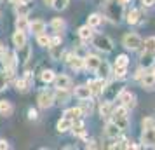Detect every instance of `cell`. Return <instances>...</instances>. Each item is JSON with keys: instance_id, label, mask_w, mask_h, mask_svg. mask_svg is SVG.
Returning <instances> with one entry per match:
<instances>
[{"instance_id": "1", "label": "cell", "mask_w": 155, "mask_h": 150, "mask_svg": "<svg viewBox=\"0 0 155 150\" xmlns=\"http://www.w3.org/2000/svg\"><path fill=\"white\" fill-rule=\"evenodd\" d=\"M112 115H113V122L119 126L120 131L127 128V124H129V121H127V107L120 105V107L113 108V114Z\"/></svg>"}, {"instance_id": "2", "label": "cell", "mask_w": 155, "mask_h": 150, "mask_svg": "<svg viewBox=\"0 0 155 150\" xmlns=\"http://www.w3.org/2000/svg\"><path fill=\"white\" fill-rule=\"evenodd\" d=\"M106 16L113 19V21H119L122 18V4L119 0H108L106 4Z\"/></svg>"}, {"instance_id": "3", "label": "cell", "mask_w": 155, "mask_h": 150, "mask_svg": "<svg viewBox=\"0 0 155 150\" xmlns=\"http://www.w3.org/2000/svg\"><path fill=\"white\" fill-rule=\"evenodd\" d=\"M92 44L98 47L99 51H105V52H110L112 51V40L108 38V37L105 35H96V37H92Z\"/></svg>"}, {"instance_id": "4", "label": "cell", "mask_w": 155, "mask_h": 150, "mask_svg": "<svg viewBox=\"0 0 155 150\" xmlns=\"http://www.w3.org/2000/svg\"><path fill=\"white\" fill-rule=\"evenodd\" d=\"M124 45H126L127 49H131V51L140 49L141 47L140 35H136V33H127V35H124Z\"/></svg>"}, {"instance_id": "5", "label": "cell", "mask_w": 155, "mask_h": 150, "mask_svg": "<svg viewBox=\"0 0 155 150\" xmlns=\"http://www.w3.org/2000/svg\"><path fill=\"white\" fill-rule=\"evenodd\" d=\"M37 101H38V107L40 108H49L51 105L54 103V96H52V93H49V91H42V93L38 94Z\"/></svg>"}, {"instance_id": "6", "label": "cell", "mask_w": 155, "mask_h": 150, "mask_svg": "<svg viewBox=\"0 0 155 150\" xmlns=\"http://www.w3.org/2000/svg\"><path fill=\"white\" fill-rule=\"evenodd\" d=\"M119 101L124 105V107L127 108H133L134 107V101H136V98H134L133 93H129V91H120L119 93Z\"/></svg>"}, {"instance_id": "7", "label": "cell", "mask_w": 155, "mask_h": 150, "mask_svg": "<svg viewBox=\"0 0 155 150\" xmlns=\"http://www.w3.org/2000/svg\"><path fill=\"white\" fill-rule=\"evenodd\" d=\"M89 89H91V93L92 94H101L103 93V89H105V79L103 77H99V79H96V80H89Z\"/></svg>"}, {"instance_id": "8", "label": "cell", "mask_w": 155, "mask_h": 150, "mask_svg": "<svg viewBox=\"0 0 155 150\" xmlns=\"http://www.w3.org/2000/svg\"><path fill=\"white\" fill-rule=\"evenodd\" d=\"M141 140H143V143L148 145V147H155V128H145Z\"/></svg>"}, {"instance_id": "9", "label": "cell", "mask_w": 155, "mask_h": 150, "mask_svg": "<svg viewBox=\"0 0 155 150\" xmlns=\"http://www.w3.org/2000/svg\"><path fill=\"white\" fill-rule=\"evenodd\" d=\"M141 80V86L145 87V89H153L155 87V75L153 73H143L140 77Z\"/></svg>"}, {"instance_id": "10", "label": "cell", "mask_w": 155, "mask_h": 150, "mask_svg": "<svg viewBox=\"0 0 155 150\" xmlns=\"http://www.w3.org/2000/svg\"><path fill=\"white\" fill-rule=\"evenodd\" d=\"M75 96L78 100H89L92 96V93L89 89V86H78V87H75Z\"/></svg>"}, {"instance_id": "11", "label": "cell", "mask_w": 155, "mask_h": 150, "mask_svg": "<svg viewBox=\"0 0 155 150\" xmlns=\"http://www.w3.org/2000/svg\"><path fill=\"white\" fill-rule=\"evenodd\" d=\"M12 42H14V45L18 49H21L23 45H26V35H25V32L18 30L14 35H12Z\"/></svg>"}, {"instance_id": "12", "label": "cell", "mask_w": 155, "mask_h": 150, "mask_svg": "<svg viewBox=\"0 0 155 150\" xmlns=\"http://www.w3.org/2000/svg\"><path fill=\"white\" fill-rule=\"evenodd\" d=\"M54 84H56L58 89H68L71 84V80L66 75H58V77H54Z\"/></svg>"}, {"instance_id": "13", "label": "cell", "mask_w": 155, "mask_h": 150, "mask_svg": "<svg viewBox=\"0 0 155 150\" xmlns=\"http://www.w3.org/2000/svg\"><path fill=\"white\" fill-rule=\"evenodd\" d=\"M78 37L84 40V42H89V40H92V37H94V33H92V26H82V28H78Z\"/></svg>"}, {"instance_id": "14", "label": "cell", "mask_w": 155, "mask_h": 150, "mask_svg": "<svg viewBox=\"0 0 155 150\" xmlns=\"http://www.w3.org/2000/svg\"><path fill=\"white\" fill-rule=\"evenodd\" d=\"M30 30L35 33V35H40V33H45V23L42 19H35L33 23H30Z\"/></svg>"}, {"instance_id": "15", "label": "cell", "mask_w": 155, "mask_h": 150, "mask_svg": "<svg viewBox=\"0 0 155 150\" xmlns=\"http://www.w3.org/2000/svg\"><path fill=\"white\" fill-rule=\"evenodd\" d=\"M99 63H101V59H99L98 56H87L84 59V66L89 68V70H98Z\"/></svg>"}, {"instance_id": "16", "label": "cell", "mask_w": 155, "mask_h": 150, "mask_svg": "<svg viewBox=\"0 0 155 150\" xmlns=\"http://www.w3.org/2000/svg\"><path fill=\"white\" fill-rule=\"evenodd\" d=\"M105 133H106L108 138H117L119 133H120V129H119V126H117L115 122H108V124H106V128H105Z\"/></svg>"}, {"instance_id": "17", "label": "cell", "mask_w": 155, "mask_h": 150, "mask_svg": "<svg viewBox=\"0 0 155 150\" xmlns=\"http://www.w3.org/2000/svg\"><path fill=\"white\" fill-rule=\"evenodd\" d=\"M103 93H105V96H106V101H112L113 98H117V94L120 93V89L115 87V86H105Z\"/></svg>"}, {"instance_id": "18", "label": "cell", "mask_w": 155, "mask_h": 150, "mask_svg": "<svg viewBox=\"0 0 155 150\" xmlns=\"http://www.w3.org/2000/svg\"><path fill=\"white\" fill-rule=\"evenodd\" d=\"M11 114H12V105H11V101H7V100H0V115H4V117H9Z\"/></svg>"}, {"instance_id": "19", "label": "cell", "mask_w": 155, "mask_h": 150, "mask_svg": "<svg viewBox=\"0 0 155 150\" xmlns=\"http://www.w3.org/2000/svg\"><path fill=\"white\" fill-rule=\"evenodd\" d=\"M61 52H63V47L61 44H54V45H49V54L52 59H59L61 58Z\"/></svg>"}, {"instance_id": "20", "label": "cell", "mask_w": 155, "mask_h": 150, "mask_svg": "<svg viewBox=\"0 0 155 150\" xmlns=\"http://www.w3.org/2000/svg\"><path fill=\"white\" fill-rule=\"evenodd\" d=\"M71 124H73V121H71V119H66V117H63L61 121L58 122V131H59V133H64V131L71 129Z\"/></svg>"}, {"instance_id": "21", "label": "cell", "mask_w": 155, "mask_h": 150, "mask_svg": "<svg viewBox=\"0 0 155 150\" xmlns=\"http://www.w3.org/2000/svg\"><path fill=\"white\" fill-rule=\"evenodd\" d=\"M80 115H82V110H80V107H77V108H68V110L64 112V117H66V119H71V121H77Z\"/></svg>"}, {"instance_id": "22", "label": "cell", "mask_w": 155, "mask_h": 150, "mask_svg": "<svg viewBox=\"0 0 155 150\" xmlns=\"http://www.w3.org/2000/svg\"><path fill=\"white\" fill-rule=\"evenodd\" d=\"M68 63H70V66L73 68V70H80V68H84V59L78 58V56H70Z\"/></svg>"}, {"instance_id": "23", "label": "cell", "mask_w": 155, "mask_h": 150, "mask_svg": "<svg viewBox=\"0 0 155 150\" xmlns=\"http://www.w3.org/2000/svg\"><path fill=\"white\" fill-rule=\"evenodd\" d=\"M16 28L21 30V32H26L30 28V23L26 21V16H19L18 19H16Z\"/></svg>"}, {"instance_id": "24", "label": "cell", "mask_w": 155, "mask_h": 150, "mask_svg": "<svg viewBox=\"0 0 155 150\" xmlns=\"http://www.w3.org/2000/svg\"><path fill=\"white\" fill-rule=\"evenodd\" d=\"M140 16H141L140 11H138V9H133V11L127 14V23H129V25H136V23L140 21Z\"/></svg>"}, {"instance_id": "25", "label": "cell", "mask_w": 155, "mask_h": 150, "mask_svg": "<svg viewBox=\"0 0 155 150\" xmlns=\"http://www.w3.org/2000/svg\"><path fill=\"white\" fill-rule=\"evenodd\" d=\"M113 114V107L110 101H105L103 105H101V115L103 117H110V115Z\"/></svg>"}, {"instance_id": "26", "label": "cell", "mask_w": 155, "mask_h": 150, "mask_svg": "<svg viewBox=\"0 0 155 150\" xmlns=\"http://www.w3.org/2000/svg\"><path fill=\"white\" fill-rule=\"evenodd\" d=\"M145 51H148L150 54L155 56V37H150V38L145 40Z\"/></svg>"}, {"instance_id": "27", "label": "cell", "mask_w": 155, "mask_h": 150, "mask_svg": "<svg viewBox=\"0 0 155 150\" xmlns=\"http://www.w3.org/2000/svg\"><path fill=\"white\" fill-rule=\"evenodd\" d=\"M54 72L52 70H44L42 72V75H40V79H42V82H45V84H49V82H52L54 80Z\"/></svg>"}, {"instance_id": "28", "label": "cell", "mask_w": 155, "mask_h": 150, "mask_svg": "<svg viewBox=\"0 0 155 150\" xmlns=\"http://www.w3.org/2000/svg\"><path fill=\"white\" fill-rule=\"evenodd\" d=\"M66 100H68L66 89H58V93H56V98H54V101H58V103H66Z\"/></svg>"}, {"instance_id": "29", "label": "cell", "mask_w": 155, "mask_h": 150, "mask_svg": "<svg viewBox=\"0 0 155 150\" xmlns=\"http://www.w3.org/2000/svg\"><path fill=\"white\" fill-rule=\"evenodd\" d=\"M101 23H103V18H101L99 14H91L89 16V26L94 28V26H99Z\"/></svg>"}, {"instance_id": "30", "label": "cell", "mask_w": 155, "mask_h": 150, "mask_svg": "<svg viewBox=\"0 0 155 150\" xmlns=\"http://www.w3.org/2000/svg\"><path fill=\"white\" fill-rule=\"evenodd\" d=\"M71 129H73V133L75 135H84V124L80 121H73V124H71Z\"/></svg>"}, {"instance_id": "31", "label": "cell", "mask_w": 155, "mask_h": 150, "mask_svg": "<svg viewBox=\"0 0 155 150\" xmlns=\"http://www.w3.org/2000/svg\"><path fill=\"white\" fill-rule=\"evenodd\" d=\"M51 26L56 30V32H61V30L64 28V21L61 19V18H54V19H52V23H51Z\"/></svg>"}, {"instance_id": "32", "label": "cell", "mask_w": 155, "mask_h": 150, "mask_svg": "<svg viewBox=\"0 0 155 150\" xmlns=\"http://www.w3.org/2000/svg\"><path fill=\"white\" fill-rule=\"evenodd\" d=\"M96 72H99V75H101V77L105 79L106 75L110 73V68H108V65H106L105 61H101V63H99V66H98V70H96Z\"/></svg>"}, {"instance_id": "33", "label": "cell", "mask_w": 155, "mask_h": 150, "mask_svg": "<svg viewBox=\"0 0 155 150\" xmlns=\"http://www.w3.org/2000/svg\"><path fill=\"white\" fill-rule=\"evenodd\" d=\"M37 42H38V45L45 47V45H49L51 44V38L45 35V33H40V35H37Z\"/></svg>"}, {"instance_id": "34", "label": "cell", "mask_w": 155, "mask_h": 150, "mask_svg": "<svg viewBox=\"0 0 155 150\" xmlns=\"http://www.w3.org/2000/svg\"><path fill=\"white\" fill-rule=\"evenodd\" d=\"M84 101V105L80 107V110H82V115H91L92 112V103H89L87 100H82Z\"/></svg>"}, {"instance_id": "35", "label": "cell", "mask_w": 155, "mask_h": 150, "mask_svg": "<svg viewBox=\"0 0 155 150\" xmlns=\"http://www.w3.org/2000/svg\"><path fill=\"white\" fill-rule=\"evenodd\" d=\"M66 5H68V0H54L52 2V7L56 9V11H63Z\"/></svg>"}, {"instance_id": "36", "label": "cell", "mask_w": 155, "mask_h": 150, "mask_svg": "<svg viewBox=\"0 0 155 150\" xmlns=\"http://www.w3.org/2000/svg\"><path fill=\"white\" fill-rule=\"evenodd\" d=\"M127 63H129V58L126 54H120L117 58V61H115V66H127Z\"/></svg>"}, {"instance_id": "37", "label": "cell", "mask_w": 155, "mask_h": 150, "mask_svg": "<svg viewBox=\"0 0 155 150\" xmlns=\"http://www.w3.org/2000/svg\"><path fill=\"white\" fill-rule=\"evenodd\" d=\"M152 56H153V54H150L148 51H145V54L141 56V65H143V66H148V65L152 63Z\"/></svg>"}, {"instance_id": "38", "label": "cell", "mask_w": 155, "mask_h": 150, "mask_svg": "<svg viewBox=\"0 0 155 150\" xmlns=\"http://www.w3.org/2000/svg\"><path fill=\"white\" fill-rule=\"evenodd\" d=\"M126 68L127 66H115V77L117 79H124L126 77Z\"/></svg>"}, {"instance_id": "39", "label": "cell", "mask_w": 155, "mask_h": 150, "mask_svg": "<svg viewBox=\"0 0 155 150\" xmlns=\"http://www.w3.org/2000/svg\"><path fill=\"white\" fill-rule=\"evenodd\" d=\"M18 14H19V16H26V14H28V7L25 5V2H21V4L18 5Z\"/></svg>"}, {"instance_id": "40", "label": "cell", "mask_w": 155, "mask_h": 150, "mask_svg": "<svg viewBox=\"0 0 155 150\" xmlns=\"http://www.w3.org/2000/svg\"><path fill=\"white\" fill-rule=\"evenodd\" d=\"M5 87H7V75L0 73V91H4Z\"/></svg>"}, {"instance_id": "41", "label": "cell", "mask_w": 155, "mask_h": 150, "mask_svg": "<svg viewBox=\"0 0 155 150\" xmlns=\"http://www.w3.org/2000/svg\"><path fill=\"white\" fill-rule=\"evenodd\" d=\"M143 128H155V119H152V117L145 119L143 121Z\"/></svg>"}, {"instance_id": "42", "label": "cell", "mask_w": 155, "mask_h": 150, "mask_svg": "<svg viewBox=\"0 0 155 150\" xmlns=\"http://www.w3.org/2000/svg\"><path fill=\"white\" fill-rule=\"evenodd\" d=\"M21 49H23V59H21V61H26L28 56H30V47H28V45H23Z\"/></svg>"}, {"instance_id": "43", "label": "cell", "mask_w": 155, "mask_h": 150, "mask_svg": "<svg viewBox=\"0 0 155 150\" xmlns=\"http://www.w3.org/2000/svg\"><path fill=\"white\" fill-rule=\"evenodd\" d=\"M28 117L31 119V121H35L37 117H38V115H37V110H33V108H31V110L28 112Z\"/></svg>"}, {"instance_id": "44", "label": "cell", "mask_w": 155, "mask_h": 150, "mask_svg": "<svg viewBox=\"0 0 155 150\" xmlns=\"http://www.w3.org/2000/svg\"><path fill=\"white\" fill-rule=\"evenodd\" d=\"M54 44H61V37H59V35H56L54 38H51V44H49V45H54Z\"/></svg>"}, {"instance_id": "45", "label": "cell", "mask_w": 155, "mask_h": 150, "mask_svg": "<svg viewBox=\"0 0 155 150\" xmlns=\"http://www.w3.org/2000/svg\"><path fill=\"white\" fill-rule=\"evenodd\" d=\"M5 148H9V143L5 140H0V150H5Z\"/></svg>"}, {"instance_id": "46", "label": "cell", "mask_w": 155, "mask_h": 150, "mask_svg": "<svg viewBox=\"0 0 155 150\" xmlns=\"http://www.w3.org/2000/svg\"><path fill=\"white\" fill-rule=\"evenodd\" d=\"M153 2H155V0H143V4H145V5H153Z\"/></svg>"}, {"instance_id": "47", "label": "cell", "mask_w": 155, "mask_h": 150, "mask_svg": "<svg viewBox=\"0 0 155 150\" xmlns=\"http://www.w3.org/2000/svg\"><path fill=\"white\" fill-rule=\"evenodd\" d=\"M120 4H122V5H124V4H129V2H131V0H119Z\"/></svg>"}, {"instance_id": "48", "label": "cell", "mask_w": 155, "mask_h": 150, "mask_svg": "<svg viewBox=\"0 0 155 150\" xmlns=\"http://www.w3.org/2000/svg\"><path fill=\"white\" fill-rule=\"evenodd\" d=\"M44 2H45L47 5H52V2H54V0H44Z\"/></svg>"}, {"instance_id": "49", "label": "cell", "mask_w": 155, "mask_h": 150, "mask_svg": "<svg viewBox=\"0 0 155 150\" xmlns=\"http://www.w3.org/2000/svg\"><path fill=\"white\" fill-rule=\"evenodd\" d=\"M11 4H16V5H18V4H19V0H11Z\"/></svg>"}, {"instance_id": "50", "label": "cell", "mask_w": 155, "mask_h": 150, "mask_svg": "<svg viewBox=\"0 0 155 150\" xmlns=\"http://www.w3.org/2000/svg\"><path fill=\"white\" fill-rule=\"evenodd\" d=\"M19 2H25V4H26V2H30V0H19Z\"/></svg>"}, {"instance_id": "51", "label": "cell", "mask_w": 155, "mask_h": 150, "mask_svg": "<svg viewBox=\"0 0 155 150\" xmlns=\"http://www.w3.org/2000/svg\"><path fill=\"white\" fill-rule=\"evenodd\" d=\"M152 73H153V75H155V66H153V70H152Z\"/></svg>"}]
</instances>
